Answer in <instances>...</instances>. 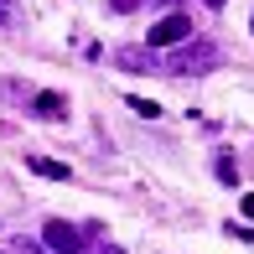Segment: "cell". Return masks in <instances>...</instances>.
Segmentation results:
<instances>
[{"label":"cell","mask_w":254,"mask_h":254,"mask_svg":"<svg viewBox=\"0 0 254 254\" xmlns=\"http://www.w3.org/2000/svg\"><path fill=\"white\" fill-rule=\"evenodd\" d=\"M42 249H52V254H83V249H94V228H78V223H67V218H52V223L42 228Z\"/></svg>","instance_id":"2"},{"label":"cell","mask_w":254,"mask_h":254,"mask_svg":"<svg viewBox=\"0 0 254 254\" xmlns=\"http://www.w3.org/2000/svg\"><path fill=\"white\" fill-rule=\"evenodd\" d=\"M94 254H120V249H109V244H94Z\"/></svg>","instance_id":"13"},{"label":"cell","mask_w":254,"mask_h":254,"mask_svg":"<svg viewBox=\"0 0 254 254\" xmlns=\"http://www.w3.org/2000/svg\"><path fill=\"white\" fill-rule=\"evenodd\" d=\"M202 5H213V10H223V5H228V0H202Z\"/></svg>","instance_id":"14"},{"label":"cell","mask_w":254,"mask_h":254,"mask_svg":"<svg viewBox=\"0 0 254 254\" xmlns=\"http://www.w3.org/2000/svg\"><path fill=\"white\" fill-rule=\"evenodd\" d=\"M31 114H37V120H67V99L63 94H52V88H42V94L37 99H31Z\"/></svg>","instance_id":"5"},{"label":"cell","mask_w":254,"mask_h":254,"mask_svg":"<svg viewBox=\"0 0 254 254\" xmlns=\"http://www.w3.org/2000/svg\"><path fill=\"white\" fill-rule=\"evenodd\" d=\"M140 5H145V0H109L114 16H130V10H140Z\"/></svg>","instance_id":"10"},{"label":"cell","mask_w":254,"mask_h":254,"mask_svg":"<svg viewBox=\"0 0 254 254\" xmlns=\"http://www.w3.org/2000/svg\"><path fill=\"white\" fill-rule=\"evenodd\" d=\"M10 21H16V5H10V0H0V26H10Z\"/></svg>","instance_id":"11"},{"label":"cell","mask_w":254,"mask_h":254,"mask_svg":"<svg viewBox=\"0 0 254 254\" xmlns=\"http://www.w3.org/2000/svg\"><path fill=\"white\" fill-rule=\"evenodd\" d=\"M192 37V21L182 16V10H171V16H161L156 26H151V47L161 52V47H177V42H187Z\"/></svg>","instance_id":"3"},{"label":"cell","mask_w":254,"mask_h":254,"mask_svg":"<svg viewBox=\"0 0 254 254\" xmlns=\"http://www.w3.org/2000/svg\"><path fill=\"white\" fill-rule=\"evenodd\" d=\"M213 171H218V182H228V187L239 182V166H234L228 156H218V161H213Z\"/></svg>","instance_id":"7"},{"label":"cell","mask_w":254,"mask_h":254,"mask_svg":"<svg viewBox=\"0 0 254 254\" xmlns=\"http://www.w3.org/2000/svg\"><path fill=\"white\" fill-rule=\"evenodd\" d=\"M218 63H223V52H218L213 42H192V37L177 42L171 52H161V73H182V78L187 73H213Z\"/></svg>","instance_id":"1"},{"label":"cell","mask_w":254,"mask_h":254,"mask_svg":"<svg viewBox=\"0 0 254 254\" xmlns=\"http://www.w3.org/2000/svg\"><path fill=\"white\" fill-rule=\"evenodd\" d=\"M0 254H47V249H42V244H31V239H10Z\"/></svg>","instance_id":"8"},{"label":"cell","mask_w":254,"mask_h":254,"mask_svg":"<svg viewBox=\"0 0 254 254\" xmlns=\"http://www.w3.org/2000/svg\"><path fill=\"white\" fill-rule=\"evenodd\" d=\"M130 109L140 114V120H156V114H161V104H156V99H130Z\"/></svg>","instance_id":"9"},{"label":"cell","mask_w":254,"mask_h":254,"mask_svg":"<svg viewBox=\"0 0 254 254\" xmlns=\"http://www.w3.org/2000/svg\"><path fill=\"white\" fill-rule=\"evenodd\" d=\"M26 171H37V177H47V182H67L73 177L63 161H47V156H26Z\"/></svg>","instance_id":"6"},{"label":"cell","mask_w":254,"mask_h":254,"mask_svg":"<svg viewBox=\"0 0 254 254\" xmlns=\"http://www.w3.org/2000/svg\"><path fill=\"white\" fill-rule=\"evenodd\" d=\"M114 63H120L125 73H161V52L156 47H120Z\"/></svg>","instance_id":"4"},{"label":"cell","mask_w":254,"mask_h":254,"mask_svg":"<svg viewBox=\"0 0 254 254\" xmlns=\"http://www.w3.org/2000/svg\"><path fill=\"white\" fill-rule=\"evenodd\" d=\"M244 213H249V218H254V192H249V197H244Z\"/></svg>","instance_id":"12"}]
</instances>
